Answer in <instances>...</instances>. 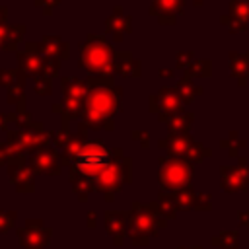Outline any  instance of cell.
I'll list each match as a JSON object with an SVG mask.
<instances>
[{
    "mask_svg": "<svg viewBox=\"0 0 249 249\" xmlns=\"http://www.w3.org/2000/svg\"><path fill=\"white\" fill-rule=\"evenodd\" d=\"M218 249H239V233L235 230H224L210 241Z\"/></svg>",
    "mask_w": 249,
    "mask_h": 249,
    "instance_id": "obj_14",
    "label": "cell"
},
{
    "mask_svg": "<svg viewBox=\"0 0 249 249\" xmlns=\"http://www.w3.org/2000/svg\"><path fill=\"white\" fill-rule=\"evenodd\" d=\"M160 76H165V78H169V76H173V72L165 68V70H161V72H160Z\"/></svg>",
    "mask_w": 249,
    "mask_h": 249,
    "instance_id": "obj_21",
    "label": "cell"
},
{
    "mask_svg": "<svg viewBox=\"0 0 249 249\" xmlns=\"http://www.w3.org/2000/svg\"><path fill=\"white\" fill-rule=\"evenodd\" d=\"M72 154H74V167L82 175H88L89 179L95 181L111 163H115L111 150H107L105 144L99 140L78 144L72 148Z\"/></svg>",
    "mask_w": 249,
    "mask_h": 249,
    "instance_id": "obj_2",
    "label": "cell"
},
{
    "mask_svg": "<svg viewBox=\"0 0 249 249\" xmlns=\"http://www.w3.org/2000/svg\"><path fill=\"white\" fill-rule=\"evenodd\" d=\"M193 4H195V6H202V4H204V0H193Z\"/></svg>",
    "mask_w": 249,
    "mask_h": 249,
    "instance_id": "obj_23",
    "label": "cell"
},
{
    "mask_svg": "<svg viewBox=\"0 0 249 249\" xmlns=\"http://www.w3.org/2000/svg\"><path fill=\"white\" fill-rule=\"evenodd\" d=\"M220 21L230 33H243L249 27V0H230L228 14Z\"/></svg>",
    "mask_w": 249,
    "mask_h": 249,
    "instance_id": "obj_9",
    "label": "cell"
},
{
    "mask_svg": "<svg viewBox=\"0 0 249 249\" xmlns=\"http://www.w3.org/2000/svg\"><path fill=\"white\" fill-rule=\"evenodd\" d=\"M167 193V191H165ZM171 200L175 202L177 210H196V200H198V193H195L191 187H185L181 191L169 193Z\"/></svg>",
    "mask_w": 249,
    "mask_h": 249,
    "instance_id": "obj_12",
    "label": "cell"
},
{
    "mask_svg": "<svg viewBox=\"0 0 249 249\" xmlns=\"http://www.w3.org/2000/svg\"><path fill=\"white\" fill-rule=\"evenodd\" d=\"M177 91L183 99V103H191L195 99V95H200L202 93V88L200 86H195L191 82V78H183L179 84H177Z\"/></svg>",
    "mask_w": 249,
    "mask_h": 249,
    "instance_id": "obj_17",
    "label": "cell"
},
{
    "mask_svg": "<svg viewBox=\"0 0 249 249\" xmlns=\"http://www.w3.org/2000/svg\"><path fill=\"white\" fill-rule=\"evenodd\" d=\"M130 237L136 245H146L150 243L148 239L158 235L161 228H165V216L160 212L158 202L152 204H134L130 212V222H128Z\"/></svg>",
    "mask_w": 249,
    "mask_h": 249,
    "instance_id": "obj_1",
    "label": "cell"
},
{
    "mask_svg": "<svg viewBox=\"0 0 249 249\" xmlns=\"http://www.w3.org/2000/svg\"><path fill=\"white\" fill-rule=\"evenodd\" d=\"M152 111L160 115V121H169L173 115L183 111V99L177 88H163L152 97Z\"/></svg>",
    "mask_w": 249,
    "mask_h": 249,
    "instance_id": "obj_8",
    "label": "cell"
},
{
    "mask_svg": "<svg viewBox=\"0 0 249 249\" xmlns=\"http://www.w3.org/2000/svg\"><path fill=\"white\" fill-rule=\"evenodd\" d=\"M39 171H49V173H53L54 171V152H39V154H35V163H33Z\"/></svg>",
    "mask_w": 249,
    "mask_h": 249,
    "instance_id": "obj_18",
    "label": "cell"
},
{
    "mask_svg": "<svg viewBox=\"0 0 249 249\" xmlns=\"http://www.w3.org/2000/svg\"><path fill=\"white\" fill-rule=\"evenodd\" d=\"M220 187L226 193H245L249 189V161L239 158L235 165H220Z\"/></svg>",
    "mask_w": 249,
    "mask_h": 249,
    "instance_id": "obj_7",
    "label": "cell"
},
{
    "mask_svg": "<svg viewBox=\"0 0 249 249\" xmlns=\"http://www.w3.org/2000/svg\"><path fill=\"white\" fill-rule=\"evenodd\" d=\"M160 148H165L167 156L185 160L189 163H198L212 156V152L208 148H204L200 142L193 140L189 136V132L187 134H169L167 138H161Z\"/></svg>",
    "mask_w": 249,
    "mask_h": 249,
    "instance_id": "obj_4",
    "label": "cell"
},
{
    "mask_svg": "<svg viewBox=\"0 0 249 249\" xmlns=\"http://www.w3.org/2000/svg\"><path fill=\"white\" fill-rule=\"evenodd\" d=\"M161 191L167 193H175L181 191L185 187H191V179H193V171H191V163L179 158H160V173H158Z\"/></svg>",
    "mask_w": 249,
    "mask_h": 249,
    "instance_id": "obj_3",
    "label": "cell"
},
{
    "mask_svg": "<svg viewBox=\"0 0 249 249\" xmlns=\"http://www.w3.org/2000/svg\"><path fill=\"white\" fill-rule=\"evenodd\" d=\"M230 76L237 82V86H247L249 82V51L237 53L230 51Z\"/></svg>",
    "mask_w": 249,
    "mask_h": 249,
    "instance_id": "obj_11",
    "label": "cell"
},
{
    "mask_svg": "<svg viewBox=\"0 0 249 249\" xmlns=\"http://www.w3.org/2000/svg\"><path fill=\"white\" fill-rule=\"evenodd\" d=\"M191 62H193V54H191V53H179V54H177V66L187 68Z\"/></svg>",
    "mask_w": 249,
    "mask_h": 249,
    "instance_id": "obj_19",
    "label": "cell"
},
{
    "mask_svg": "<svg viewBox=\"0 0 249 249\" xmlns=\"http://www.w3.org/2000/svg\"><path fill=\"white\" fill-rule=\"evenodd\" d=\"M119 89L113 91L111 88H97L88 95V121L99 123L101 119H111L113 113L119 109Z\"/></svg>",
    "mask_w": 249,
    "mask_h": 249,
    "instance_id": "obj_5",
    "label": "cell"
},
{
    "mask_svg": "<svg viewBox=\"0 0 249 249\" xmlns=\"http://www.w3.org/2000/svg\"><path fill=\"white\" fill-rule=\"evenodd\" d=\"M220 146H222L224 150H228V156H230V158H241V152L247 148V140L241 138V136L237 134V130H231V132L228 134V138H222V140H220Z\"/></svg>",
    "mask_w": 249,
    "mask_h": 249,
    "instance_id": "obj_13",
    "label": "cell"
},
{
    "mask_svg": "<svg viewBox=\"0 0 249 249\" xmlns=\"http://www.w3.org/2000/svg\"><path fill=\"white\" fill-rule=\"evenodd\" d=\"M177 249H202V247H200V245H195V247H183V245H181V247H177Z\"/></svg>",
    "mask_w": 249,
    "mask_h": 249,
    "instance_id": "obj_22",
    "label": "cell"
},
{
    "mask_svg": "<svg viewBox=\"0 0 249 249\" xmlns=\"http://www.w3.org/2000/svg\"><path fill=\"white\" fill-rule=\"evenodd\" d=\"M111 47H107L101 37H89L82 49V64L91 74L107 72V68H111Z\"/></svg>",
    "mask_w": 249,
    "mask_h": 249,
    "instance_id": "obj_6",
    "label": "cell"
},
{
    "mask_svg": "<svg viewBox=\"0 0 249 249\" xmlns=\"http://www.w3.org/2000/svg\"><path fill=\"white\" fill-rule=\"evenodd\" d=\"M237 220H239V224H241V226L249 228V210H241V212L237 214Z\"/></svg>",
    "mask_w": 249,
    "mask_h": 249,
    "instance_id": "obj_20",
    "label": "cell"
},
{
    "mask_svg": "<svg viewBox=\"0 0 249 249\" xmlns=\"http://www.w3.org/2000/svg\"><path fill=\"white\" fill-rule=\"evenodd\" d=\"M185 0H154L152 2V14L160 19V23L173 25L177 16L183 14Z\"/></svg>",
    "mask_w": 249,
    "mask_h": 249,
    "instance_id": "obj_10",
    "label": "cell"
},
{
    "mask_svg": "<svg viewBox=\"0 0 249 249\" xmlns=\"http://www.w3.org/2000/svg\"><path fill=\"white\" fill-rule=\"evenodd\" d=\"M193 124V115L191 113H177L173 115L169 121H167V126H169V134H187L189 128Z\"/></svg>",
    "mask_w": 249,
    "mask_h": 249,
    "instance_id": "obj_15",
    "label": "cell"
},
{
    "mask_svg": "<svg viewBox=\"0 0 249 249\" xmlns=\"http://www.w3.org/2000/svg\"><path fill=\"white\" fill-rule=\"evenodd\" d=\"M185 76L187 78H208L212 76V62L210 60H193L187 68H185Z\"/></svg>",
    "mask_w": 249,
    "mask_h": 249,
    "instance_id": "obj_16",
    "label": "cell"
}]
</instances>
